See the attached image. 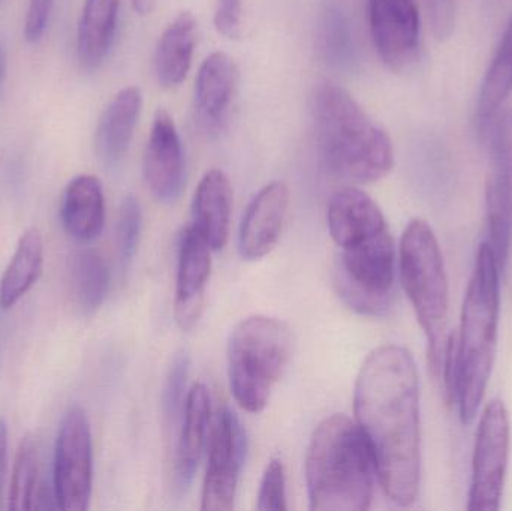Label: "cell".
Wrapping results in <instances>:
<instances>
[{"label":"cell","instance_id":"6da1fadb","mask_svg":"<svg viewBox=\"0 0 512 511\" xmlns=\"http://www.w3.org/2000/svg\"><path fill=\"white\" fill-rule=\"evenodd\" d=\"M354 402L385 495L411 507L421 483L420 377L411 351L375 348L358 372Z\"/></svg>","mask_w":512,"mask_h":511},{"label":"cell","instance_id":"7a4b0ae2","mask_svg":"<svg viewBox=\"0 0 512 511\" xmlns=\"http://www.w3.org/2000/svg\"><path fill=\"white\" fill-rule=\"evenodd\" d=\"M328 231L339 248L334 285L349 308L381 317L393 302L396 251L384 213L358 188L331 197Z\"/></svg>","mask_w":512,"mask_h":511},{"label":"cell","instance_id":"3957f363","mask_svg":"<svg viewBox=\"0 0 512 511\" xmlns=\"http://www.w3.org/2000/svg\"><path fill=\"white\" fill-rule=\"evenodd\" d=\"M316 143L334 176L355 183H375L394 167L390 135L339 84L322 80L310 98Z\"/></svg>","mask_w":512,"mask_h":511},{"label":"cell","instance_id":"277c9868","mask_svg":"<svg viewBox=\"0 0 512 511\" xmlns=\"http://www.w3.org/2000/svg\"><path fill=\"white\" fill-rule=\"evenodd\" d=\"M375 477V461L357 422L334 414L319 423L306 453L310 510L369 509Z\"/></svg>","mask_w":512,"mask_h":511},{"label":"cell","instance_id":"5b68a950","mask_svg":"<svg viewBox=\"0 0 512 511\" xmlns=\"http://www.w3.org/2000/svg\"><path fill=\"white\" fill-rule=\"evenodd\" d=\"M501 275L489 243H481L457 332L460 380L456 404L463 425H471L477 419L492 377L498 350Z\"/></svg>","mask_w":512,"mask_h":511},{"label":"cell","instance_id":"8992f818","mask_svg":"<svg viewBox=\"0 0 512 511\" xmlns=\"http://www.w3.org/2000/svg\"><path fill=\"white\" fill-rule=\"evenodd\" d=\"M292 333L283 321L252 315L240 321L228 341V377L237 404L261 413L291 360Z\"/></svg>","mask_w":512,"mask_h":511},{"label":"cell","instance_id":"52a82bcc","mask_svg":"<svg viewBox=\"0 0 512 511\" xmlns=\"http://www.w3.org/2000/svg\"><path fill=\"white\" fill-rule=\"evenodd\" d=\"M400 281L414 308L429 347L433 369L444 351L450 290L441 246L429 222L412 219L403 231L399 252Z\"/></svg>","mask_w":512,"mask_h":511},{"label":"cell","instance_id":"ba28073f","mask_svg":"<svg viewBox=\"0 0 512 511\" xmlns=\"http://www.w3.org/2000/svg\"><path fill=\"white\" fill-rule=\"evenodd\" d=\"M510 438L507 407L499 399H493L484 408L478 423L468 495L469 510L496 511L501 507L510 458Z\"/></svg>","mask_w":512,"mask_h":511},{"label":"cell","instance_id":"9c48e42d","mask_svg":"<svg viewBox=\"0 0 512 511\" xmlns=\"http://www.w3.org/2000/svg\"><path fill=\"white\" fill-rule=\"evenodd\" d=\"M54 494L63 511L89 509L93 488V444L89 419L83 408H68L54 449Z\"/></svg>","mask_w":512,"mask_h":511},{"label":"cell","instance_id":"30bf717a","mask_svg":"<svg viewBox=\"0 0 512 511\" xmlns=\"http://www.w3.org/2000/svg\"><path fill=\"white\" fill-rule=\"evenodd\" d=\"M207 452L209 462L204 477L201 510H233L245 467L248 438L239 417L228 408H222L213 420Z\"/></svg>","mask_w":512,"mask_h":511},{"label":"cell","instance_id":"8fae6325","mask_svg":"<svg viewBox=\"0 0 512 511\" xmlns=\"http://www.w3.org/2000/svg\"><path fill=\"white\" fill-rule=\"evenodd\" d=\"M492 158L486 189L487 243L504 273L512 246V111L493 125Z\"/></svg>","mask_w":512,"mask_h":511},{"label":"cell","instance_id":"7c38bea8","mask_svg":"<svg viewBox=\"0 0 512 511\" xmlns=\"http://www.w3.org/2000/svg\"><path fill=\"white\" fill-rule=\"evenodd\" d=\"M373 44L387 68L403 72L421 50V17L415 0H369Z\"/></svg>","mask_w":512,"mask_h":511},{"label":"cell","instance_id":"4fadbf2b","mask_svg":"<svg viewBox=\"0 0 512 511\" xmlns=\"http://www.w3.org/2000/svg\"><path fill=\"white\" fill-rule=\"evenodd\" d=\"M143 174L156 200L164 204L179 200L185 188V153L176 123L164 108H159L153 119L144 150Z\"/></svg>","mask_w":512,"mask_h":511},{"label":"cell","instance_id":"5bb4252c","mask_svg":"<svg viewBox=\"0 0 512 511\" xmlns=\"http://www.w3.org/2000/svg\"><path fill=\"white\" fill-rule=\"evenodd\" d=\"M210 273L212 248L192 225H188L179 240L174 302V317L185 332L194 329L203 315Z\"/></svg>","mask_w":512,"mask_h":511},{"label":"cell","instance_id":"9a60e30c","mask_svg":"<svg viewBox=\"0 0 512 511\" xmlns=\"http://www.w3.org/2000/svg\"><path fill=\"white\" fill-rule=\"evenodd\" d=\"M288 207L289 189L285 183L271 182L259 189L240 225L239 251L245 260H261L276 248Z\"/></svg>","mask_w":512,"mask_h":511},{"label":"cell","instance_id":"2e32d148","mask_svg":"<svg viewBox=\"0 0 512 511\" xmlns=\"http://www.w3.org/2000/svg\"><path fill=\"white\" fill-rule=\"evenodd\" d=\"M212 402L209 390L198 383L191 387L186 398L185 410L177 431L176 456H174L173 485L177 494H186L200 467L204 449L209 443L212 423Z\"/></svg>","mask_w":512,"mask_h":511},{"label":"cell","instance_id":"e0dca14e","mask_svg":"<svg viewBox=\"0 0 512 511\" xmlns=\"http://www.w3.org/2000/svg\"><path fill=\"white\" fill-rule=\"evenodd\" d=\"M236 80V65L224 51H215L201 63L195 80V111L207 131H219L227 119Z\"/></svg>","mask_w":512,"mask_h":511},{"label":"cell","instance_id":"ac0fdd59","mask_svg":"<svg viewBox=\"0 0 512 511\" xmlns=\"http://www.w3.org/2000/svg\"><path fill=\"white\" fill-rule=\"evenodd\" d=\"M141 96L138 87L120 90L105 107L95 135V149L105 167L114 168L125 159L140 119Z\"/></svg>","mask_w":512,"mask_h":511},{"label":"cell","instance_id":"d6986e66","mask_svg":"<svg viewBox=\"0 0 512 511\" xmlns=\"http://www.w3.org/2000/svg\"><path fill=\"white\" fill-rule=\"evenodd\" d=\"M233 188L222 170L204 174L192 200V227L209 243L212 251L225 248L230 236Z\"/></svg>","mask_w":512,"mask_h":511},{"label":"cell","instance_id":"ffe728a7","mask_svg":"<svg viewBox=\"0 0 512 511\" xmlns=\"http://www.w3.org/2000/svg\"><path fill=\"white\" fill-rule=\"evenodd\" d=\"M60 219L68 236L77 242L89 243L101 236L105 224V198L98 177L81 174L66 185Z\"/></svg>","mask_w":512,"mask_h":511},{"label":"cell","instance_id":"44dd1931","mask_svg":"<svg viewBox=\"0 0 512 511\" xmlns=\"http://www.w3.org/2000/svg\"><path fill=\"white\" fill-rule=\"evenodd\" d=\"M198 23L192 12H180L162 33L155 53V72L162 87H177L191 71Z\"/></svg>","mask_w":512,"mask_h":511},{"label":"cell","instance_id":"7402d4cb","mask_svg":"<svg viewBox=\"0 0 512 511\" xmlns=\"http://www.w3.org/2000/svg\"><path fill=\"white\" fill-rule=\"evenodd\" d=\"M120 0H86L77 32L81 68L96 71L110 54L119 23Z\"/></svg>","mask_w":512,"mask_h":511},{"label":"cell","instance_id":"603a6c76","mask_svg":"<svg viewBox=\"0 0 512 511\" xmlns=\"http://www.w3.org/2000/svg\"><path fill=\"white\" fill-rule=\"evenodd\" d=\"M44 266V240L32 227L20 237L17 249L0 281V308L8 311L17 305L38 281Z\"/></svg>","mask_w":512,"mask_h":511},{"label":"cell","instance_id":"cb8c5ba5","mask_svg":"<svg viewBox=\"0 0 512 511\" xmlns=\"http://www.w3.org/2000/svg\"><path fill=\"white\" fill-rule=\"evenodd\" d=\"M110 282V267L98 252L83 249L74 255L71 264L72 296L84 317H92L104 305Z\"/></svg>","mask_w":512,"mask_h":511},{"label":"cell","instance_id":"d4e9b609","mask_svg":"<svg viewBox=\"0 0 512 511\" xmlns=\"http://www.w3.org/2000/svg\"><path fill=\"white\" fill-rule=\"evenodd\" d=\"M512 92V15L496 48L492 63L484 75L478 95V117L492 120Z\"/></svg>","mask_w":512,"mask_h":511},{"label":"cell","instance_id":"484cf974","mask_svg":"<svg viewBox=\"0 0 512 511\" xmlns=\"http://www.w3.org/2000/svg\"><path fill=\"white\" fill-rule=\"evenodd\" d=\"M318 45L321 56L333 68H351L357 62L354 30L342 6L330 5L325 9L319 24Z\"/></svg>","mask_w":512,"mask_h":511},{"label":"cell","instance_id":"4316f807","mask_svg":"<svg viewBox=\"0 0 512 511\" xmlns=\"http://www.w3.org/2000/svg\"><path fill=\"white\" fill-rule=\"evenodd\" d=\"M38 443L35 438L26 437L18 446L9 488L8 509L27 511L35 509L38 492Z\"/></svg>","mask_w":512,"mask_h":511},{"label":"cell","instance_id":"83f0119b","mask_svg":"<svg viewBox=\"0 0 512 511\" xmlns=\"http://www.w3.org/2000/svg\"><path fill=\"white\" fill-rule=\"evenodd\" d=\"M188 375V354H177L168 369L167 380H165L164 390H162V416H164L165 429L173 437L177 432V426L180 425V420H182L186 398H188V393H186Z\"/></svg>","mask_w":512,"mask_h":511},{"label":"cell","instance_id":"f1b7e54d","mask_svg":"<svg viewBox=\"0 0 512 511\" xmlns=\"http://www.w3.org/2000/svg\"><path fill=\"white\" fill-rule=\"evenodd\" d=\"M143 230V210L134 195H128L120 206L117 222V246L123 267H128L137 254Z\"/></svg>","mask_w":512,"mask_h":511},{"label":"cell","instance_id":"f546056e","mask_svg":"<svg viewBox=\"0 0 512 511\" xmlns=\"http://www.w3.org/2000/svg\"><path fill=\"white\" fill-rule=\"evenodd\" d=\"M256 509L261 511L288 510L285 467L279 458L270 459L265 467L261 485H259L258 498H256Z\"/></svg>","mask_w":512,"mask_h":511},{"label":"cell","instance_id":"4dcf8cb0","mask_svg":"<svg viewBox=\"0 0 512 511\" xmlns=\"http://www.w3.org/2000/svg\"><path fill=\"white\" fill-rule=\"evenodd\" d=\"M441 365L445 395L450 404H456L460 380L459 335L457 332H451L445 339Z\"/></svg>","mask_w":512,"mask_h":511},{"label":"cell","instance_id":"1f68e13d","mask_svg":"<svg viewBox=\"0 0 512 511\" xmlns=\"http://www.w3.org/2000/svg\"><path fill=\"white\" fill-rule=\"evenodd\" d=\"M433 35L438 41H447L456 27V0H423Z\"/></svg>","mask_w":512,"mask_h":511},{"label":"cell","instance_id":"d6a6232c","mask_svg":"<svg viewBox=\"0 0 512 511\" xmlns=\"http://www.w3.org/2000/svg\"><path fill=\"white\" fill-rule=\"evenodd\" d=\"M243 0H216L215 27L230 39L242 33Z\"/></svg>","mask_w":512,"mask_h":511},{"label":"cell","instance_id":"836d02e7","mask_svg":"<svg viewBox=\"0 0 512 511\" xmlns=\"http://www.w3.org/2000/svg\"><path fill=\"white\" fill-rule=\"evenodd\" d=\"M54 0H29L26 21H24V38L27 42H38L47 29Z\"/></svg>","mask_w":512,"mask_h":511},{"label":"cell","instance_id":"e575fe53","mask_svg":"<svg viewBox=\"0 0 512 511\" xmlns=\"http://www.w3.org/2000/svg\"><path fill=\"white\" fill-rule=\"evenodd\" d=\"M6 470H8V425L0 416V507H2L3 492H5Z\"/></svg>","mask_w":512,"mask_h":511},{"label":"cell","instance_id":"d590c367","mask_svg":"<svg viewBox=\"0 0 512 511\" xmlns=\"http://www.w3.org/2000/svg\"><path fill=\"white\" fill-rule=\"evenodd\" d=\"M135 11L140 15H147L155 8L156 0H132Z\"/></svg>","mask_w":512,"mask_h":511},{"label":"cell","instance_id":"8d00e7d4","mask_svg":"<svg viewBox=\"0 0 512 511\" xmlns=\"http://www.w3.org/2000/svg\"><path fill=\"white\" fill-rule=\"evenodd\" d=\"M6 74V54L2 42H0V89H2L3 80Z\"/></svg>","mask_w":512,"mask_h":511},{"label":"cell","instance_id":"74e56055","mask_svg":"<svg viewBox=\"0 0 512 511\" xmlns=\"http://www.w3.org/2000/svg\"><path fill=\"white\" fill-rule=\"evenodd\" d=\"M0 2H2V0H0Z\"/></svg>","mask_w":512,"mask_h":511}]
</instances>
